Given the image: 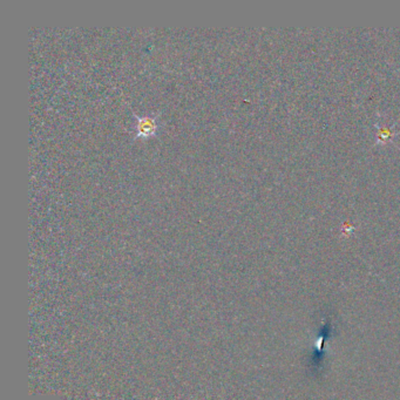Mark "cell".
I'll return each mask as SVG.
<instances>
[{
    "label": "cell",
    "mask_w": 400,
    "mask_h": 400,
    "mask_svg": "<svg viewBox=\"0 0 400 400\" xmlns=\"http://www.w3.org/2000/svg\"><path fill=\"white\" fill-rule=\"evenodd\" d=\"M136 126L135 132L136 138H148V136H153L158 134V131L160 129V114H154V115H138L135 114Z\"/></svg>",
    "instance_id": "1"
}]
</instances>
